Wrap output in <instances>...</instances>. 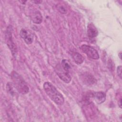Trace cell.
<instances>
[{
  "mask_svg": "<svg viewBox=\"0 0 122 122\" xmlns=\"http://www.w3.org/2000/svg\"><path fill=\"white\" fill-rule=\"evenodd\" d=\"M43 87L48 96L56 104L62 105L64 103V98L62 95L51 83L49 81L45 82Z\"/></svg>",
  "mask_w": 122,
  "mask_h": 122,
  "instance_id": "cell-1",
  "label": "cell"
},
{
  "mask_svg": "<svg viewBox=\"0 0 122 122\" xmlns=\"http://www.w3.org/2000/svg\"><path fill=\"white\" fill-rule=\"evenodd\" d=\"M11 78L15 88L19 93L23 95L28 93L29 86L21 75L13 71L11 73Z\"/></svg>",
  "mask_w": 122,
  "mask_h": 122,
  "instance_id": "cell-2",
  "label": "cell"
},
{
  "mask_svg": "<svg viewBox=\"0 0 122 122\" xmlns=\"http://www.w3.org/2000/svg\"><path fill=\"white\" fill-rule=\"evenodd\" d=\"M12 28L9 26L5 33L6 42L7 45L10 49L12 55L16 57L17 54V49L15 44L14 43L12 38V31H11Z\"/></svg>",
  "mask_w": 122,
  "mask_h": 122,
  "instance_id": "cell-3",
  "label": "cell"
},
{
  "mask_svg": "<svg viewBox=\"0 0 122 122\" xmlns=\"http://www.w3.org/2000/svg\"><path fill=\"white\" fill-rule=\"evenodd\" d=\"M79 48L89 58L93 60H98L99 59L98 52L93 47L87 44H82Z\"/></svg>",
  "mask_w": 122,
  "mask_h": 122,
  "instance_id": "cell-4",
  "label": "cell"
},
{
  "mask_svg": "<svg viewBox=\"0 0 122 122\" xmlns=\"http://www.w3.org/2000/svg\"><path fill=\"white\" fill-rule=\"evenodd\" d=\"M20 35L27 44H31L33 41V35L29 30L25 29H21L20 32Z\"/></svg>",
  "mask_w": 122,
  "mask_h": 122,
  "instance_id": "cell-5",
  "label": "cell"
},
{
  "mask_svg": "<svg viewBox=\"0 0 122 122\" xmlns=\"http://www.w3.org/2000/svg\"><path fill=\"white\" fill-rule=\"evenodd\" d=\"M56 73L58 75L59 77L65 83H69L71 82V77L70 75V74L69 73V72L64 71L63 69L61 70L57 69Z\"/></svg>",
  "mask_w": 122,
  "mask_h": 122,
  "instance_id": "cell-6",
  "label": "cell"
},
{
  "mask_svg": "<svg viewBox=\"0 0 122 122\" xmlns=\"http://www.w3.org/2000/svg\"><path fill=\"white\" fill-rule=\"evenodd\" d=\"M87 33V36L90 39H94L97 36L98 34V30L92 23H90L88 25Z\"/></svg>",
  "mask_w": 122,
  "mask_h": 122,
  "instance_id": "cell-7",
  "label": "cell"
},
{
  "mask_svg": "<svg viewBox=\"0 0 122 122\" xmlns=\"http://www.w3.org/2000/svg\"><path fill=\"white\" fill-rule=\"evenodd\" d=\"M92 97L95 102L100 104L105 101L106 94L103 92H97L93 93Z\"/></svg>",
  "mask_w": 122,
  "mask_h": 122,
  "instance_id": "cell-8",
  "label": "cell"
},
{
  "mask_svg": "<svg viewBox=\"0 0 122 122\" xmlns=\"http://www.w3.org/2000/svg\"><path fill=\"white\" fill-rule=\"evenodd\" d=\"M81 80L88 85H92L96 82V79L91 74L85 73L81 75Z\"/></svg>",
  "mask_w": 122,
  "mask_h": 122,
  "instance_id": "cell-9",
  "label": "cell"
},
{
  "mask_svg": "<svg viewBox=\"0 0 122 122\" xmlns=\"http://www.w3.org/2000/svg\"><path fill=\"white\" fill-rule=\"evenodd\" d=\"M31 20L35 24H39L42 22V17L41 13L39 10L35 11L31 15Z\"/></svg>",
  "mask_w": 122,
  "mask_h": 122,
  "instance_id": "cell-10",
  "label": "cell"
},
{
  "mask_svg": "<svg viewBox=\"0 0 122 122\" xmlns=\"http://www.w3.org/2000/svg\"><path fill=\"white\" fill-rule=\"evenodd\" d=\"M71 56L74 62L77 64H81L84 61V58L83 56L78 53V52L72 51L71 53Z\"/></svg>",
  "mask_w": 122,
  "mask_h": 122,
  "instance_id": "cell-11",
  "label": "cell"
},
{
  "mask_svg": "<svg viewBox=\"0 0 122 122\" xmlns=\"http://www.w3.org/2000/svg\"><path fill=\"white\" fill-rule=\"evenodd\" d=\"M61 66L62 68L65 71L69 72L71 69V66L70 62L66 59L62 60L61 62Z\"/></svg>",
  "mask_w": 122,
  "mask_h": 122,
  "instance_id": "cell-12",
  "label": "cell"
},
{
  "mask_svg": "<svg viewBox=\"0 0 122 122\" xmlns=\"http://www.w3.org/2000/svg\"><path fill=\"white\" fill-rule=\"evenodd\" d=\"M57 8L59 11L62 13V14H66L67 12V9L65 5L62 4H59L57 5Z\"/></svg>",
  "mask_w": 122,
  "mask_h": 122,
  "instance_id": "cell-13",
  "label": "cell"
},
{
  "mask_svg": "<svg viewBox=\"0 0 122 122\" xmlns=\"http://www.w3.org/2000/svg\"><path fill=\"white\" fill-rule=\"evenodd\" d=\"M117 72L118 75V76H119L120 79H122V66L121 65L117 67Z\"/></svg>",
  "mask_w": 122,
  "mask_h": 122,
  "instance_id": "cell-14",
  "label": "cell"
},
{
  "mask_svg": "<svg viewBox=\"0 0 122 122\" xmlns=\"http://www.w3.org/2000/svg\"><path fill=\"white\" fill-rule=\"evenodd\" d=\"M32 1L36 4H39L42 2L41 0H33Z\"/></svg>",
  "mask_w": 122,
  "mask_h": 122,
  "instance_id": "cell-15",
  "label": "cell"
},
{
  "mask_svg": "<svg viewBox=\"0 0 122 122\" xmlns=\"http://www.w3.org/2000/svg\"><path fill=\"white\" fill-rule=\"evenodd\" d=\"M118 56H119L120 59L121 60L122 59V52H120V53H118Z\"/></svg>",
  "mask_w": 122,
  "mask_h": 122,
  "instance_id": "cell-16",
  "label": "cell"
},
{
  "mask_svg": "<svg viewBox=\"0 0 122 122\" xmlns=\"http://www.w3.org/2000/svg\"><path fill=\"white\" fill-rule=\"evenodd\" d=\"M121 100H122V99H120V102H119V106H120V107L121 108H122V105H121V104H122V103H121Z\"/></svg>",
  "mask_w": 122,
  "mask_h": 122,
  "instance_id": "cell-17",
  "label": "cell"
},
{
  "mask_svg": "<svg viewBox=\"0 0 122 122\" xmlns=\"http://www.w3.org/2000/svg\"><path fill=\"white\" fill-rule=\"evenodd\" d=\"M20 2H21V4H25V2H27V1L26 0H25V1H20Z\"/></svg>",
  "mask_w": 122,
  "mask_h": 122,
  "instance_id": "cell-18",
  "label": "cell"
}]
</instances>
